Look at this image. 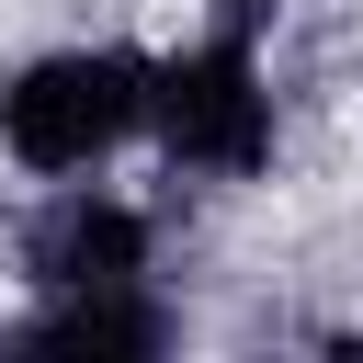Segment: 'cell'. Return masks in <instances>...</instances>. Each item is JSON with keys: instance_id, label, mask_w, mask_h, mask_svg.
Returning <instances> with one entry per match:
<instances>
[{"instance_id": "obj_1", "label": "cell", "mask_w": 363, "mask_h": 363, "mask_svg": "<svg viewBox=\"0 0 363 363\" xmlns=\"http://www.w3.org/2000/svg\"><path fill=\"white\" fill-rule=\"evenodd\" d=\"M136 125H147V57L136 45H57V57L11 68V91H0V147L45 182L102 170Z\"/></svg>"}, {"instance_id": "obj_2", "label": "cell", "mask_w": 363, "mask_h": 363, "mask_svg": "<svg viewBox=\"0 0 363 363\" xmlns=\"http://www.w3.org/2000/svg\"><path fill=\"white\" fill-rule=\"evenodd\" d=\"M147 136H159L170 170H193V182H250V170L272 159V91H261L250 45L216 34V45L159 57V68H147Z\"/></svg>"}, {"instance_id": "obj_3", "label": "cell", "mask_w": 363, "mask_h": 363, "mask_svg": "<svg viewBox=\"0 0 363 363\" xmlns=\"http://www.w3.org/2000/svg\"><path fill=\"white\" fill-rule=\"evenodd\" d=\"M23 272H34L45 295H68V284H136V272H147V216H136L125 193L68 182V193L23 227Z\"/></svg>"}, {"instance_id": "obj_4", "label": "cell", "mask_w": 363, "mask_h": 363, "mask_svg": "<svg viewBox=\"0 0 363 363\" xmlns=\"http://www.w3.org/2000/svg\"><path fill=\"white\" fill-rule=\"evenodd\" d=\"M23 340L34 352H159L170 318L147 306V272H136V284H68V295H45V318Z\"/></svg>"}]
</instances>
